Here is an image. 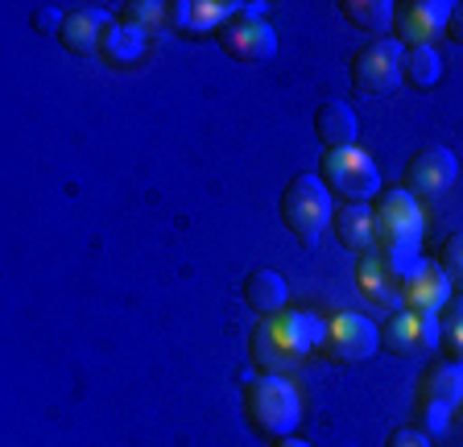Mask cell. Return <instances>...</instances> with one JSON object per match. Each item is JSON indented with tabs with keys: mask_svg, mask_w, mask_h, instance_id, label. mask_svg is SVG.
Returning a JSON list of instances; mask_svg holds the SVG:
<instances>
[{
	"mask_svg": "<svg viewBox=\"0 0 463 447\" xmlns=\"http://www.w3.org/2000/svg\"><path fill=\"white\" fill-rule=\"evenodd\" d=\"M323 340V315L315 311H278L260 319L252 331V360L260 369H281V365H298L310 352H318Z\"/></svg>",
	"mask_w": 463,
	"mask_h": 447,
	"instance_id": "obj_1",
	"label": "cell"
},
{
	"mask_svg": "<svg viewBox=\"0 0 463 447\" xmlns=\"http://www.w3.org/2000/svg\"><path fill=\"white\" fill-rule=\"evenodd\" d=\"M376 212V249L410 278L414 265L422 262V207L405 186L385 191Z\"/></svg>",
	"mask_w": 463,
	"mask_h": 447,
	"instance_id": "obj_2",
	"label": "cell"
},
{
	"mask_svg": "<svg viewBox=\"0 0 463 447\" xmlns=\"http://www.w3.org/2000/svg\"><path fill=\"white\" fill-rule=\"evenodd\" d=\"M244 410H249V423L260 431L265 439H289L298 431L302 418V394L298 385L281 373H265L244 389Z\"/></svg>",
	"mask_w": 463,
	"mask_h": 447,
	"instance_id": "obj_3",
	"label": "cell"
},
{
	"mask_svg": "<svg viewBox=\"0 0 463 447\" xmlns=\"http://www.w3.org/2000/svg\"><path fill=\"white\" fill-rule=\"evenodd\" d=\"M335 220L331 207V191L318 175H298L289 178L281 191V224L298 236V244H318V236L327 233V224Z\"/></svg>",
	"mask_w": 463,
	"mask_h": 447,
	"instance_id": "obj_4",
	"label": "cell"
},
{
	"mask_svg": "<svg viewBox=\"0 0 463 447\" xmlns=\"http://www.w3.org/2000/svg\"><path fill=\"white\" fill-rule=\"evenodd\" d=\"M381 348V328H376L368 315L356 311H335L323 319V340H318V357L339 369H352V365H364L373 352Z\"/></svg>",
	"mask_w": 463,
	"mask_h": 447,
	"instance_id": "obj_5",
	"label": "cell"
},
{
	"mask_svg": "<svg viewBox=\"0 0 463 447\" xmlns=\"http://www.w3.org/2000/svg\"><path fill=\"white\" fill-rule=\"evenodd\" d=\"M318 178L327 183V191L344 195L347 204H368L373 195H381V170L364 149H323L318 162Z\"/></svg>",
	"mask_w": 463,
	"mask_h": 447,
	"instance_id": "obj_6",
	"label": "cell"
},
{
	"mask_svg": "<svg viewBox=\"0 0 463 447\" xmlns=\"http://www.w3.org/2000/svg\"><path fill=\"white\" fill-rule=\"evenodd\" d=\"M402 50L405 46L397 38H376V42H368L364 50H356V59H352V88L373 100L397 91L402 88V75H405Z\"/></svg>",
	"mask_w": 463,
	"mask_h": 447,
	"instance_id": "obj_7",
	"label": "cell"
},
{
	"mask_svg": "<svg viewBox=\"0 0 463 447\" xmlns=\"http://www.w3.org/2000/svg\"><path fill=\"white\" fill-rule=\"evenodd\" d=\"M381 348L397 360H414L439 348V315H418V311H393L381 328Z\"/></svg>",
	"mask_w": 463,
	"mask_h": 447,
	"instance_id": "obj_8",
	"label": "cell"
},
{
	"mask_svg": "<svg viewBox=\"0 0 463 447\" xmlns=\"http://www.w3.org/2000/svg\"><path fill=\"white\" fill-rule=\"evenodd\" d=\"M455 178H459V157L447 146H430L410 157L402 186L414 195V199H439V195H447L455 186Z\"/></svg>",
	"mask_w": 463,
	"mask_h": 447,
	"instance_id": "obj_9",
	"label": "cell"
},
{
	"mask_svg": "<svg viewBox=\"0 0 463 447\" xmlns=\"http://www.w3.org/2000/svg\"><path fill=\"white\" fill-rule=\"evenodd\" d=\"M356 286L381 311H402L405 307V273L381 249H373V253H364L356 262Z\"/></svg>",
	"mask_w": 463,
	"mask_h": 447,
	"instance_id": "obj_10",
	"label": "cell"
},
{
	"mask_svg": "<svg viewBox=\"0 0 463 447\" xmlns=\"http://www.w3.org/2000/svg\"><path fill=\"white\" fill-rule=\"evenodd\" d=\"M455 5L447 0H405L397 9V42L405 50H418V46H434L439 33H447V21H451Z\"/></svg>",
	"mask_w": 463,
	"mask_h": 447,
	"instance_id": "obj_11",
	"label": "cell"
},
{
	"mask_svg": "<svg viewBox=\"0 0 463 447\" xmlns=\"http://www.w3.org/2000/svg\"><path fill=\"white\" fill-rule=\"evenodd\" d=\"M220 50L236 62H269L278 54V30L265 17H236L220 30Z\"/></svg>",
	"mask_w": 463,
	"mask_h": 447,
	"instance_id": "obj_12",
	"label": "cell"
},
{
	"mask_svg": "<svg viewBox=\"0 0 463 447\" xmlns=\"http://www.w3.org/2000/svg\"><path fill=\"white\" fill-rule=\"evenodd\" d=\"M455 299V286L451 278L443 273L439 262H418L414 273L405 278V311H418V315H443L447 302Z\"/></svg>",
	"mask_w": 463,
	"mask_h": 447,
	"instance_id": "obj_13",
	"label": "cell"
},
{
	"mask_svg": "<svg viewBox=\"0 0 463 447\" xmlns=\"http://www.w3.org/2000/svg\"><path fill=\"white\" fill-rule=\"evenodd\" d=\"M236 17H244L241 0H178L170 5V21L186 33H220Z\"/></svg>",
	"mask_w": 463,
	"mask_h": 447,
	"instance_id": "obj_14",
	"label": "cell"
},
{
	"mask_svg": "<svg viewBox=\"0 0 463 447\" xmlns=\"http://www.w3.org/2000/svg\"><path fill=\"white\" fill-rule=\"evenodd\" d=\"M108 25H112V21H108L104 9L83 5V9H71L67 13L62 30H58V42H62L71 54H79V59H91V54H99V42H104Z\"/></svg>",
	"mask_w": 463,
	"mask_h": 447,
	"instance_id": "obj_15",
	"label": "cell"
},
{
	"mask_svg": "<svg viewBox=\"0 0 463 447\" xmlns=\"http://www.w3.org/2000/svg\"><path fill=\"white\" fill-rule=\"evenodd\" d=\"M463 402V360H434L422 377V406L455 410Z\"/></svg>",
	"mask_w": 463,
	"mask_h": 447,
	"instance_id": "obj_16",
	"label": "cell"
},
{
	"mask_svg": "<svg viewBox=\"0 0 463 447\" xmlns=\"http://www.w3.org/2000/svg\"><path fill=\"white\" fill-rule=\"evenodd\" d=\"M335 236L352 253H373L376 249V212L368 204H344L335 212Z\"/></svg>",
	"mask_w": 463,
	"mask_h": 447,
	"instance_id": "obj_17",
	"label": "cell"
},
{
	"mask_svg": "<svg viewBox=\"0 0 463 447\" xmlns=\"http://www.w3.org/2000/svg\"><path fill=\"white\" fill-rule=\"evenodd\" d=\"M315 133L327 149H347V146H356L360 120L344 100H327V104H318V112H315Z\"/></svg>",
	"mask_w": 463,
	"mask_h": 447,
	"instance_id": "obj_18",
	"label": "cell"
},
{
	"mask_svg": "<svg viewBox=\"0 0 463 447\" xmlns=\"http://www.w3.org/2000/svg\"><path fill=\"white\" fill-rule=\"evenodd\" d=\"M286 299H289V286L278 270H252L249 278H244V302H249L257 315H265V319L286 311Z\"/></svg>",
	"mask_w": 463,
	"mask_h": 447,
	"instance_id": "obj_19",
	"label": "cell"
},
{
	"mask_svg": "<svg viewBox=\"0 0 463 447\" xmlns=\"http://www.w3.org/2000/svg\"><path fill=\"white\" fill-rule=\"evenodd\" d=\"M339 13L347 17V25H356L373 42L389 38V30H393V21H397V5H389V0H344Z\"/></svg>",
	"mask_w": 463,
	"mask_h": 447,
	"instance_id": "obj_20",
	"label": "cell"
},
{
	"mask_svg": "<svg viewBox=\"0 0 463 447\" xmlns=\"http://www.w3.org/2000/svg\"><path fill=\"white\" fill-rule=\"evenodd\" d=\"M145 50V33L137 25H125V21H112L104 30V42H99V54L116 67H133Z\"/></svg>",
	"mask_w": 463,
	"mask_h": 447,
	"instance_id": "obj_21",
	"label": "cell"
},
{
	"mask_svg": "<svg viewBox=\"0 0 463 447\" xmlns=\"http://www.w3.org/2000/svg\"><path fill=\"white\" fill-rule=\"evenodd\" d=\"M443 79V59L434 46L405 50V83L414 91H434V83Z\"/></svg>",
	"mask_w": 463,
	"mask_h": 447,
	"instance_id": "obj_22",
	"label": "cell"
},
{
	"mask_svg": "<svg viewBox=\"0 0 463 447\" xmlns=\"http://www.w3.org/2000/svg\"><path fill=\"white\" fill-rule=\"evenodd\" d=\"M439 348L447 352V360H463V294H455L439 315Z\"/></svg>",
	"mask_w": 463,
	"mask_h": 447,
	"instance_id": "obj_23",
	"label": "cell"
},
{
	"mask_svg": "<svg viewBox=\"0 0 463 447\" xmlns=\"http://www.w3.org/2000/svg\"><path fill=\"white\" fill-rule=\"evenodd\" d=\"M165 17H170V9L165 5H149V0H141V5H125V25H137L141 33H149V30H162L165 25Z\"/></svg>",
	"mask_w": 463,
	"mask_h": 447,
	"instance_id": "obj_24",
	"label": "cell"
},
{
	"mask_svg": "<svg viewBox=\"0 0 463 447\" xmlns=\"http://www.w3.org/2000/svg\"><path fill=\"white\" fill-rule=\"evenodd\" d=\"M439 265H443V273L451 278V286H459V290H463V228H459V233H451V236L443 241Z\"/></svg>",
	"mask_w": 463,
	"mask_h": 447,
	"instance_id": "obj_25",
	"label": "cell"
},
{
	"mask_svg": "<svg viewBox=\"0 0 463 447\" xmlns=\"http://www.w3.org/2000/svg\"><path fill=\"white\" fill-rule=\"evenodd\" d=\"M62 21H67V13H58L54 5H38L33 17H29V25H33L38 33H58L62 30Z\"/></svg>",
	"mask_w": 463,
	"mask_h": 447,
	"instance_id": "obj_26",
	"label": "cell"
},
{
	"mask_svg": "<svg viewBox=\"0 0 463 447\" xmlns=\"http://www.w3.org/2000/svg\"><path fill=\"white\" fill-rule=\"evenodd\" d=\"M385 447H434V443H430V435H426V431L397 427L393 435H389V443H385Z\"/></svg>",
	"mask_w": 463,
	"mask_h": 447,
	"instance_id": "obj_27",
	"label": "cell"
},
{
	"mask_svg": "<svg viewBox=\"0 0 463 447\" xmlns=\"http://www.w3.org/2000/svg\"><path fill=\"white\" fill-rule=\"evenodd\" d=\"M422 423H426V431H434V435H439V431L447 427V410H439V406H422Z\"/></svg>",
	"mask_w": 463,
	"mask_h": 447,
	"instance_id": "obj_28",
	"label": "cell"
},
{
	"mask_svg": "<svg viewBox=\"0 0 463 447\" xmlns=\"http://www.w3.org/2000/svg\"><path fill=\"white\" fill-rule=\"evenodd\" d=\"M447 38H451L455 46H463V9L451 13V21H447Z\"/></svg>",
	"mask_w": 463,
	"mask_h": 447,
	"instance_id": "obj_29",
	"label": "cell"
},
{
	"mask_svg": "<svg viewBox=\"0 0 463 447\" xmlns=\"http://www.w3.org/2000/svg\"><path fill=\"white\" fill-rule=\"evenodd\" d=\"M273 447H310V443H307V439H294V435H289V439H278Z\"/></svg>",
	"mask_w": 463,
	"mask_h": 447,
	"instance_id": "obj_30",
	"label": "cell"
}]
</instances>
